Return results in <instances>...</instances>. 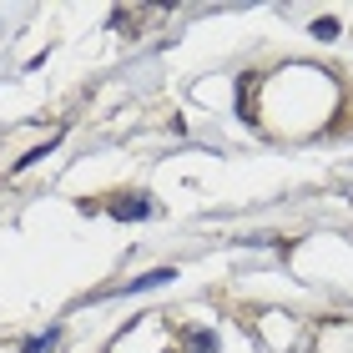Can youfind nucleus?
<instances>
[{"instance_id": "7ed1b4c3", "label": "nucleus", "mask_w": 353, "mask_h": 353, "mask_svg": "<svg viewBox=\"0 0 353 353\" xmlns=\"http://www.w3.org/2000/svg\"><path fill=\"white\" fill-rule=\"evenodd\" d=\"M111 212H117V217H147L152 207H147V202H117V207H111Z\"/></svg>"}, {"instance_id": "f03ea898", "label": "nucleus", "mask_w": 353, "mask_h": 353, "mask_svg": "<svg viewBox=\"0 0 353 353\" xmlns=\"http://www.w3.org/2000/svg\"><path fill=\"white\" fill-rule=\"evenodd\" d=\"M187 348H192V353H217V333L192 328V333H187Z\"/></svg>"}, {"instance_id": "f257e3e1", "label": "nucleus", "mask_w": 353, "mask_h": 353, "mask_svg": "<svg viewBox=\"0 0 353 353\" xmlns=\"http://www.w3.org/2000/svg\"><path fill=\"white\" fill-rule=\"evenodd\" d=\"M176 278V268H152V272H141V278H132L126 288H117V293H147V288H162Z\"/></svg>"}, {"instance_id": "20e7f679", "label": "nucleus", "mask_w": 353, "mask_h": 353, "mask_svg": "<svg viewBox=\"0 0 353 353\" xmlns=\"http://www.w3.org/2000/svg\"><path fill=\"white\" fill-rule=\"evenodd\" d=\"M313 36L318 41H333V36H339V21H313Z\"/></svg>"}]
</instances>
